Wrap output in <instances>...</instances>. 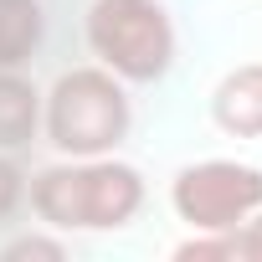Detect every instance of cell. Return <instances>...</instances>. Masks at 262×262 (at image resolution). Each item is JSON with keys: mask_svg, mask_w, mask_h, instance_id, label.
<instances>
[{"mask_svg": "<svg viewBox=\"0 0 262 262\" xmlns=\"http://www.w3.org/2000/svg\"><path fill=\"white\" fill-rule=\"evenodd\" d=\"M211 128L226 139H262V62H236L216 77L211 98Z\"/></svg>", "mask_w": 262, "mask_h": 262, "instance_id": "cell-5", "label": "cell"}, {"mask_svg": "<svg viewBox=\"0 0 262 262\" xmlns=\"http://www.w3.org/2000/svg\"><path fill=\"white\" fill-rule=\"evenodd\" d=\"M41 139V88L26 67H0V149H26Z\"/></svg>", "mask_w": 262, "mask_h": 262, "instance_id": "cell-6", "label": "cell"}, {"mask_svg": "<svg viewBox=\"0 0 262 262\" xmlns=\"http://www.w3.org/2000/svg\"><path fill=\"white\" fill-rule=\"evenodd\" d=\"M47 47L41 0H0V67H26Z\"/></svg>", "mask_w": 262, "mask_h": 262, "instance_id": "cell-7", "label": "cell"}, {"mask_svg": "<svg viewBox=\"0 0 262 262\" xmlns=\"http://www.w3.org/2000/svg\"><path fill=\"white\" fill-rule=\"evenodd\" d=\"M134 134V98L128 82L98 62L62 67L41 88V144L62 160L118 155Z\"/></svg>", "mask_w": 262, "mask_h": 262, "instance_id": "cell-2", "label": "cell"}, {"mask_svg": "<svg viewBox=\"0 0 262 262\" xmlns=\"http://www.w3.org/2000/svg\"><path fill=\"white\" fill-rule=\"evenodd\" d=\"M242 231H247V247H252V262H262V206H257V211L247 216V226H242Z\"/></svg>", "mask_w": 262, "mask_h": 262, "instance_id": "cell-11", "label": "cell"}, {"mask_svg": "<svg viewBox=\"0 0 262 262\" xmlns=\"http://www.w3.org/2000/svg\"><path fill=\"white\" fill-rule=\"evenodd\" d=\"M175 262H252V247H247V231L231 226V231H190L170 247Z\"/></svg>", "mask_w": 262, "mask_h": 262, "instance_id": "cell-8", "label": "cell"}, {"mask_svg": "<svg viewBox=\"0 0 262 262\" xmlns=\"http://www.w3.org/2000/svg\"><path fill=\"white\" fill-rule=\"evenodd\" d=\"M26 206V170L16 165L11 149H0V221H11Z\"/></svg>", "mask_w": 262, "mask_h": 262, "instance_id": "cell-10", "label": "cell"}, {"mask_svg": "<svg viewBox=\"0 0 262 262\" xmlns=\"http://www.w3.org/2000/svg\"><path fill=\"white\" fill-rule=\"evenodd\" d=\"M26 206L41 226L62 236H113L128 231L149 206V180L123 155L52 160L26 175Z\"/></svg>", "mask_w": 262, "mask_h": 262, "instance_id": "cell-1", "label": "cell"}, {"mask_svg": "<svg viewBox=\"0 0 262 262\" xmlns=\"http://www.w3.org/2000/svg\"><path fill=\"white\" fill-rule=\"evenodd\" d=\"M72 257V242L52 226H36V231H16L0 242V262H67Z\"/></svg>", "mask_w": 262, "mask_h": 262, "instance_id": "cell-9", "label": "cell"}, {"mask_svg": "<svg viewBox=\"0 0 262 262\" xmlns=\"http://www.w3.org/2000/svg\"><path fill=\"white\" fill-rule=\"evenodd\" d=\"M82 41L128 88H160L180 62V26L165 0H88Z\"/></svg>", "mask_w": 262, "mask_h": 262, "instance_id": "cell-3", "label": "cell"}, {"mask_svg": "<svg viewBox=\"0 0 262 262\" xmlns=\"http://www.w3.org/2000/svg\"><path fill=\"white\" fill-rule=\"evenodd\" d=\"M262 206V165L206 155L170 175V211L185 231H231Z\"/></svg>", "mask_w": 262, "mask_h": 262, "instance_id": "cell-4", "label": "cell"}]
</instances>
